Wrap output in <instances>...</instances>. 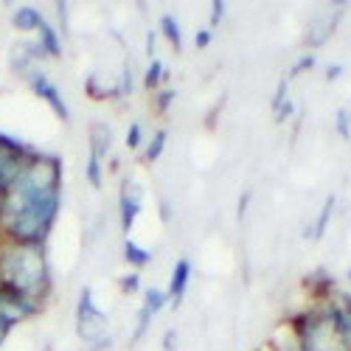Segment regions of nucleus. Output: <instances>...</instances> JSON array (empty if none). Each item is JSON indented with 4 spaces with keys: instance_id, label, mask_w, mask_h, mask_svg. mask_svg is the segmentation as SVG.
<instances>
[{
    "instance_id": "nucleus-1",
    "label": "nucleus",
    "mask_w": 351,
    "mask_h": 351,
    "mask_svg": "<svg viewBox=\"0 0 351 351\" xmlns=\"http://www.w3.org/2000/svg\"><path fill=\"white\" fill-rule=\"evenodd\" d=\"M65 163L56 152H34L0 199V239L45 247L62 211Z\"/></svg>"
},
{
    "instance_id": "nucleus-2",
    "label": "nucleus",
    "mask_w": 351,
    "mask_h": 351,
    "mask_svg": "<svg viewBox=\"0 0 351 351\" xmlns=\"http://www.w3.org/2000/svg\"><path fill=\"white\" fill-rule=\"evenodd\" d=\"M0 284L45 304L51 295V261L40 245H17L0 239Z\"/></svg>"
},
{
    "instance_id": "nucleus-3",
    "label": "nucleus",
    "mask_w": 351,
    "mask_h": 351,
    "mask_svg": "<svg viewBox=\"0 0 351 351\" xmlns=\"http://www.w3.org/2000/svg\"><path fill=\"white\" fill-rule=\"evenodd\" d=\"M332 298V295H329ZM329 298H317L312 306L289 317V329L304 351H346L329 312Z\"/></svg>"
},
{
    "instance_id": "nucleus-4",
    "label": "nucleus",
    "mask_w": 351,
    "mask_h": 351,
    "mask_svg": "<svg viewBox=\"0 0 351 351\" xmlns=\"http://www.w3.org/2000/svg\"><path fill=\"white\" fill-rule=\"evenodd\" d=\"M76 332L90 351H104L112 346V337L107 329V312H101V306L96 304L90 287H82L76 298Z\"/></svg>"
},
{
    "instance_id": "nucleus-5",
    "label": "nucleus",
    "mask_w": 351,
    "mask_h": 351,
    "mask_svg": "<svg viewBox=\"0 0 351 351\" xmlns=\"http://www.w3.org/2000/svg\"><path fill=\"white\" fill-rule=\"evenodd\" d=\"M43 301L37 298H28L23 295V292L6 287V284H0V329H6L12 335L14 326L25 324V320H32L43 312Z\"/></svg>"
},
{
    "instance_id": "nucleus-6",
    "label": "nucleus",
    "mask_w": 351,
    "mask_h": 351,
    "mask_svg": "<svg viewBox=\"0 0 351 351\" xmlns=\"http://www.w3.org/2000/svg\"><path fill=\"white\" fill-rule=\"evenodd\" d=\"M25 84L32 87L34 96H40V99L53 110L56 119H62L65 124L71 121V104H68V99L62 96V87L56 84L43 68H34L32 73H28V76H25Z\"/></svg>"
},
{
    "instance_id": "nucleus-7",
    "label": "nucleus",
    "mask_w": 351,
    "mask_h": 351,
    "mask_svg": "<svg viewBox=\"0 0 351 351\" xmlns=\"http://www.w3.org/2000/svg\"><path fill=\"white\" fill-rule=\"evenodd\" d=\"M141 211H143V186L132 178H124L121 191H119V217H121L124 233H130L135 228Z\"/></svg>"
},
{
    "instance_id": "nucleus-8",
    "label": "nucleus",
    "mask_w": 351,
    "mask_h": 351,
    "mask_svg": "<svg viewBox=\"0 0 351 351\" xmlns=\"http://www.w3.org/2000/svg\"><path fill=\"white\" fill-rule=\"evenodd\" d=\"M191 273H194V267H191L189 258H178V261H174V270H171V278H169V289H166L171 306H178L186 298V289L191 284Z\"/></svg>"
},
{
    "instance_id": "nucleus-9",
    "label": "nucleus",
    "mask_w": 351,
    "mask_h": 351,
    "mask_svg": "<svg viewBox=\"0 0 351 351\" xmlns=\"http://www.w3.org/2000/svg\"><path fill=\"white\" fill-rule=\"evenodd\" d=\"M87 143H90V155L93 158L107 160L110 149H112V127L107 121H93L90 132H87Z\"/></svg>"
},
{
    "instance_id": "nucleus-10",
    "label": "nucleus",
    "mask_w": 351,
    "mask_h": 351,
    "mask_svg": "<svg viewBox=\"0 0 351 351\" xmlns=\"http://www.w3.org/2000/svg\"><path fill=\"white\" fill-rule=\"evenodd\" d=\"M34 43H37V48L43 51L45 60H60V56H62V34L56 32V25L48 23V20H43Z\"/></svg>"
},
{
    "instance_id": "nucleus-11",
    "label": "nucleus",
    "mask_w": 351,
    "mask_h": 351,
    "mask_svg": "<svg viewBox=\"0 0 351 351\" xmlns=\"http://www.w3.org/2000/svg\"><path fill=\"white\" fill-rule=\"evenodd\" d=\"M43 12L34 9V6H20L12 12V25L17 28L20 34H37L40 32V25H43Z\"/></svg>"
},
{
    "instance_id": "nucleus-12",
    "label": "nucleus",
    "mask_w": 351,
    "mask_h": 351,
    "mask_svg": "<svg viewBox=\"0 0 351 351\" xmlns=\"http://www.w3.org/2000/svg\"><path fill=\"white\" fill-rule=\"evenodd\" d=\"M124 258H127V265L141 273L146 265H152V250H146L143 245H138L135 239H124Z\"/></svg>"
},
{
    "instance_id": "nucleus-13",
    "label": "nucleus",
    "mask_w": 351,
    "mask_h": 351,
    "mask_svg": "<svg viewBox=\"0 0 351 351\" xmlns=\"http://www.w3.org/2000/svg\"><path fill=\"white\" fill-rule=\"evenodd\" d=\"M160 34L166 37V43L174 48V51H183V28H180V23H178V17L174 14H160Z\"/></svg>"
},
{
    "instance_id": "nucleus-14",
    "label": "nucleus",
    "mask_w": 351,
    "mask_h": 351,
    "mask_svg": "<svg viewBox=\"0 0 351 351\" xmlns=\"http://www.w3.org/2000/svg\"><path fill=\"white\" fill-rule=\"evenodd\" d=\"M169 306V295L166 289L160 287H143V301H141V309H146L149 315H158Z\"/></svg>"
},
{
    "instance_id": "nucleus-15",
    "label": "nucleus",
    "mask_w": 351,
    "mask_h": 351,
    "mask_svg": "<svg viewBox=\"0 0 351 351\" xmlns=\"http://www.w3.org/2000/svg\"><path fill=\"white\" fill-rule=\"evenodd\" d=\"M163 82H166V65L155 56V60H149V65H146V71H143V87L149 93H158L163 87Z\"/></svg>"
},
{
    "instance_id": "nucleus-16",
    "label": "nucleus",
    "mask_w": 351,
    "mask_h": 351,
    "mask_svg": "<svg viewBox=\"0 0 351 351\" xmlns=\"http://www.w3.org/2000/svg\"><path fill=\"white\" fill-rule=\"evenodd\" d=\"M332 211H335V197H326V202L320 206V214H317L315 225H309V228L304 230L306 237H312V239H324V233H326V228H329V219H332Z\"/></svg>"
},
{
    "instance_id": "nucleus-17",
    "label": "nucleus",
    "mask_w": 351,
    "mask_h": 351,
    "mask_svg": "<svg viewBox=\"0 0 351 351\" xmlns=\"http://www.w3.org/2000/svg\"><path fill=\"white\" fill-rule=\"evenodd\" d=\"M166 141H169V132H166V130H155V132L149 135V141H146V149H143L146 163H155V160L163 155Z\"/></svg>"
},
{
    "instance_id": "nucleus-18",
    "label": "nucleus",
    "mask_w": 351,
    "mask_h": 351,
    "mask_svg": "<svg viewBox=\"0 0 351 351\" xmlns=\"http://www.w3.org/2000/svg\"><path fill=\"white\" fill-rule=\"evenodd\" d=\"M84 90H87V96H90V99H96V101H107V99H119V96H115V87L110 84H101L99 82V76L93 73V76H87V82H84Z\"/></svg>"
},
{
    "instance_id": "nucleus-19",
    "label": "nucleus",
    "mask_w": 351,
    "mask_h": 351,
    "mask_svg": "<svg viewBox=\"0 0 351 351\" xmlns=\"http://www.w3.org/2000/svg\"><path fill=\"white\" fill-rule=\"evenodd\" d=\"M84 178L93 189H101L104 186V160L87 155V163H84Z\"/></svg>"
},
{
    "instance_id": "nucleus-20",
    "label": "nucleus",
    "mask_w": 351,
    "mask_h": 351,
    "mask_svg": "<svg viewBox=\"0 0 351 351\" xmlns=\"http://www.w3.org/2000/svg\"><path fill=\"white\" fill-rule=\"evenodd\" d=\"M119 287H121V292H127V295H135V292H143V281H141V273H135V270L124 273V276L119 278Z\"/></svg>"
},
{
    "instance_id": "nucleus-21",
    "label": "nucleus",
    "mask_w": 351,
    "mask_h": 351,
    "mask_svg": "<svg viewBox=\"0 0 351 351\" xmlns=\"http://www.w3.org/2000/svg\"><path fill=\"white\" fill-rule=\"evenodd\" d=\"M152 320H155V315H149L146 309H138V320H135L132 343H138V340H143V337H146V332H149V326H152Z\"/></svg>"
},
{
    "instance_id": "nucleus-22",
    "label": "nucleus",
    "mask_w": 351,
    "mask_h": 351,
    "mask_svg": "<svg viewBox=\"0 0 351 351\" xmlns=\"http://www.w3.org/2000/svg\"><path fill=\"white\" fill-rule=\"evenodd\" d=\"M178 99V93H174V87H160V90L155 93V107H158V112L163 115V112H169V107H171V101Z\"/></svg>"
},
{
    "instance_id": "nucleus-23",
    "label": "nucleus",
    "mask_w": 351,
    "mask_h": 351,
    "mask_svg": "<svg viewBox=\"0 0 351 351\" xmlns=\"http://www.w3.org/2000/svg\"><path fill=\"white\" fill-rule=\"evenodd\" d=\"M127 146L130 149H141L143 146V124L141 121H132L130 130H127Z\"/></svg>"
},
{
    "instance_id": "nucleus-24",
    "label": "nucleus",
    "mask_w": 351,
    "mask_h": 351,
    "mask_svg": "<svg viewBox=\"0 0 351 351\" xmlns=\"http://www.w3.org/2000/svg\"><path fill=\"white\" fill-rule=\"evenodd\" d=\"M335 124H337V132H340L343 138H351V112H348L346 107H343V110H337Z\"/></svg>"
},
{
    "instance_id": "nucleus-25",
    "label": "nucleus",
    "mask_w": 351,
    "mask_h": 351,
    "mask_svg": "<svg viewBox=\"0 0 351 351\" xmlns=\"http://www.w3.org/2000/svg\"><path fill=\"white\" fill-rule=\"evenodd\" d=\"M312 68H315V53H304L301 60L295 62V68L289 71V79H292V76H301V73H306V71H312Z\"/></svg>"
},
{
    "instance_id": "nucleus-26",
    "label": "nucleus",
    "mask_w": 351,
    "mask_h": 351,
    "mask_svg": "<svg viewBox=\"0 0 351 351\" xmlns=\"http://www.w3.org/2000/svg\"><path fill=\"white\" fill-rule=\"evenodd\" d=\"M211 43H214V32H211V28H197V34H194V45H197L199 51H206Z\"/></svg>"
},
{
    "instance_id": "nucleus-27",
    "label": "nucleus",
    "mask_w": 351,
    "mask_h": 351,
    "mask_svg": "<svg viewBox=\"0 0 351 351\" xmlns=\"http://www.w3.org/2000/svg\"><path fill=\"white\" fill-rule=\"evenodd\" d=\"M225 9H228V6L222 3V0H214V3H211V20H208V23H211V25H208L211 32H214V28L222 23V17H225Z\"/></svg>"
},
{
    "instance_id": "nucleus-28",
    "label": "nucleus",
    "mask_w": 351,
    "mask_h": 351,
    "mask_svg": "<svg viewBox=\"0 0 351 351\" xmlns=\"http://www.w3.org/2000/svg\"><path fill=\"white\" fill-rule=\"evenodd\" d=\"M276 110V121H287L289 119V115H292V110H295V104H292L289 99H284L278 107H273Z\"/></svg>"
},
{
    "instance_id": "nucleus-29",
    "label": "nucleus",
    "mask_w": 351,
    "mask_h": 351,
    "mask_svg": "<svg viewBox=\"0 0 351 351\" xmlns=\"http://www.w3.org/2000/svg\"><path fill=\"white\" fill-rule=\"evenodd\" d=\"M56 14H60V25H56V32L68 34V3H56Z\"/></svg>"
},
{
    "instance_id": "nucleus-30",
    "label": "nucleus",
    "mask_w": 351,
    "mask_h": 351,
    "mask_svg": "<svg viewBox=\"0 0 351 351\" xmlns=\"http://www.w3.org/2000/svg\"><path fill=\"white\" fill-rule=\"evenodd\" d=\"M284 99H289V96H287V79L278 82V90H276V96H273V107H278Z\"/></svg>"
},
{
    "instance_id": "nucleus-31",
    "label": "nucleus",
    "mask_w": 351,
    "mask_h": 351,
    "mask_svg": "<svg viewBox=\"0 0 351 351\" xmlns=\"http://www.w3.org/2000/svg\"><path fill=\"white\" fill-rule=\"evenodd\" d=\"M174 343H178V332L169 329V332H166V337H163V348H166V351H171V348H174Z\"/></svg>"
},
{
    "instance_id": "nucleus-32",
    "label": "nucleus",
    "mask_w": 351,
    "mask_h": 351,
    "mask_svg": "<svg viewBox=\"0 0 351 351\" xmlns=\"http://www.w3.org/2000/svg\"><path fill=\"white\" fill-rule=\"evenodd\" d=\"M340 76H343V65H329V68H326V79H329V82H335V79H340Z\"/></svg>"
},
{
    "instance_id": "nucleus-33",
    "label": "nucleus",
    "mask_w": 351,
    "mask_h": 351,
    "mask_svg": "<svg viewBox=\"0 0 351 351\" xmlns=\"http://www.w3.org/2000/svg\"><path fill=\"white\" fill-rule=\"evenodd\" d=\"M146 53H149V60H155V34L152 32L146 34Z\"/></svg>"
},
{
    "instance_id": "nucleus-34",
    "label": "nucleus",
    "mask_w": 351,
    "mask_h": 351,
    "mask_svg": "<svg viewBox=\"0 0 351 351\" xmlns=\"http://www.w3.org/2000/svg\"><path fill=\"white\" fill-rule=\"evenodd\" d=\"M160 217H163V219L171 217V211H169V199H160Z\"/></svg>"
},
{
    "instance_id": "nucleus-35",
    "label": "nucleus",
    "mask_w": 351,
    "mask_h": 351,
    "mask_svg": "<svg viewBox=\"0 0 351 351\" xmlns=\"http://www.w3.org/2000/svg\"><path fill=\"white\" fill-rule=\"evenodd\" d=\"M247 199H250V194H245L242 199H239V217L245 214V208H247Z\"/></svg>"
},
{
    "instance_id": "nucleus-36",
    "label": "nucleus",
    "mask_w": 351,
    "mask_h": 351,
    "mask_svg": "<svg viewBox=\"0 0 351 351\" xmlns=\"http://www.w3.org/2000/svg\"><path fill=\"white\" fill-rule=\"evenodd\" d=\"M6 337H9V332H6V329H0V346L6 343Z\"/></svg>"
},
{
    "instance_id": "nucleus-37",
    "label": "nucleus",
    "mask_w": 351,
    "mask_h": 351,
    "mask_svg": "<svg viewBox=\"0 0 351 351\" xmlns=\"http://www.w3.org/2000/svg\"><path fill=\"white\" fill-rule=\"evenodd\" d=\"M348 278H351V270H348Z\"/></svg>"
}]
</instances>
